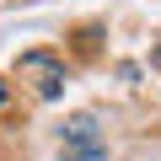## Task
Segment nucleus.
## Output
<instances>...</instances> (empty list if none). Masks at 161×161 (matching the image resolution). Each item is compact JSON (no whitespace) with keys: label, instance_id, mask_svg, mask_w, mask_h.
Listing matches in <instances>:
<instances>
[{"label":"nucleus","instance_id":"obj_3","mask_svg":"<svg viewBox=\"0 0 161 161\" xmlns=\"http://www.w3.org/2000/svg\"><path fill=\"white\" fill-rule=\"evenodd\" d=\"M0 102H6V80H0Z\"/></svg>","mask_w":161,"mask_h":161},{"label":"nucleus","instance_id":"obj_1","mask_svg":"<svg viewBox=\"0 0 161 161\" xmlns=\"http://www.w3.org/2000/svg\"><path fill=\"white\" fill-rule=\"evenodd\" d=\"M102 156H108V140H102L97 118H92V113H75V118L64 124V140H59V161H102Z\"/></svg>","mask_w":161,"mask_h":161},{"label":"nucleus","instance_id":"obj_2","mask_svg":"<svg viewBox=\"0 0 161 161\" xmlns=\"http://www.w3.org/2000/svg\"><path fill=\"white\" fill-rule=\"evenodd\" d=\"M16 75H27V80H32L43 102H54V97L64 92V59H54L48 48H32V54H22V59H16Z\"/></svg>","mask_w":161,"mask_h":161}]
</instances>
